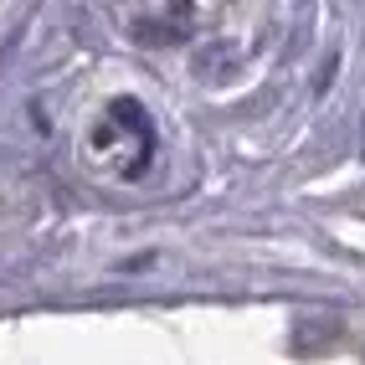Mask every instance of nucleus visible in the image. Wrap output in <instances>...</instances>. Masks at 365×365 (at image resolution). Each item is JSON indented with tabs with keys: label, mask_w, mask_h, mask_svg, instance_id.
I'll use <instances>...</instances> for the list:
<instances>
[{
	"label": "nucleus",
	"mask_w": 365,
	"mask_h": 365,
	"mask_svg": "<svg viewBox=\"0 0 365 365\" xmlns=\"http://www.w3.org/2000/svg\"><path fill=\"white\" fill-rule=\"evenodd\" d=\"M150 155H155V124L134 98H118L88 134V160L124 180H139L150 170Z\"/></svg>",
	"instance_id": "obj_1"
},
{
	"label": "nucleus",
	"mask_w": 365,
	"mask_h": 365,
	"mask_svg": "<svg viewBox=\"0 0 365 365\" xmlns=\"http://www.w3.org/2000/svg\"><path fill=\"white\" fill-rule=\"evenodd\" d=\"M196 6L190 0H144L139 6V21H134V31L144 41H185L190 31H196Z\"/></svg>",
	"instance_id": "obj_2"
}]
</instances>
